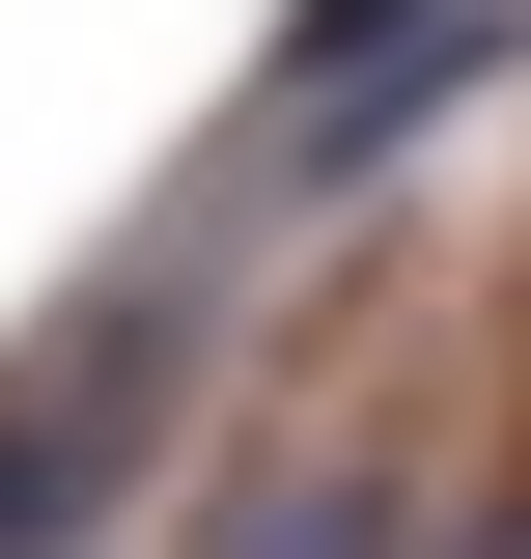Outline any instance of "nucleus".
<instances>
[{"label":"nucleus","instance_id":"2","mask_svg":"<svg viewBox=\"0 0 531 559\" xmlns=\"http://www.w3.org/2000/svg\"><path fill=\"white\" fill-rule=\"evenodd\" d=\"M475 0H280V57H252V140H308L335 84H392V57H448ZM252 140H224V168H252Z\"/></svg>","mask_w":531,"mask_h":559},{"label":"nucleus","instance_id":"4","mask_svg":"<svg viewBox=\"0 0 531 559\" xmlns=\"http://www.w3.org/2000/svg\"><path fill=\"white\" fill-rule=\"evenodd\" d=\"M420 559H531V503H504V532H420Z\"/></svg>","mask_w":531,"mask_h":559},{"label":"nucleus","instance_id":"3","mask_svg":"<svg viewBox=\"0 0 531 559\" xmlns=\"http://www.w3.org/2000/svg\"><path fill=\"white\" fill-rule=\"evenodd\" d=\"M197 559H420V532H392V503H335V476H224Z\"/></svg>","mask_w":531,"mask_h":559},{"label":"nucleus","instance_id":"1","mask_svg":"<svg viewBox=\"0 0 531 559\" xmlns=\"http://www.w3.org/2000/svg\"><path fill=\"white\" fill-rule=\"evenodd\" d=\"M168 364H197V308H168V280H113L84 336L0 364V559H84V532H113V476L168 448Z\"/></svg>","mask_w":531,"mask_h":559}]
</instances>
